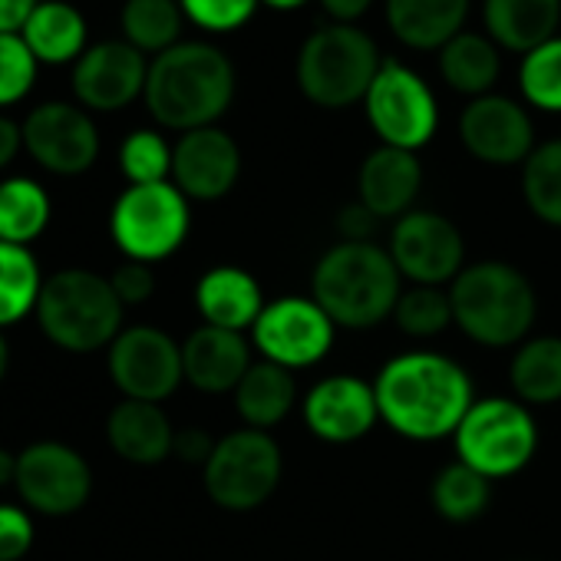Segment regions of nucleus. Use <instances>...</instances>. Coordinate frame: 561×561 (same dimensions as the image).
I'll return each mask as SVG.
<instances>
[{
    "mask_svg": "<svg viewBox=\"0 0 561 561\" xmlns=\"http://www.w3.org/2000/svg\"><path fill=\"white\" fill-rule=\"evenodd\" d=\"M380 423L413 443L456 436L476 403L466 367L436 351H407L390 357L374 377Z\"/></svg>",
    "mask_w": 561,
    "mask_h": 561,
    "instance_id": "1",
    "label": "nucleus"
},
{
    "mask_svg": "<svg viewBox=\"0 0 561 561\" xmlns=\"http://www.w3.org/2000/svg\"><path fill=\"white\" fill-rule=\"evenodd\" d=\"M234 67L215 44H175L149 64L146 106L165 129L215 126L234 100Z\"/></svg>",
    "mask_w": 561,
    "mask_h": 561,
    "instance_id": "2",
    "label": "nucleus"
},
{
    "mask_svg": "<svg viewBox=\"0 0 561 561\" xmlns=\"http://www.w3.org/2000/svg\"><path fill=\"white\" fill-rule=\"evenodd\" d=\"M403 274L387 248L374 241H337L311 271V298L337 328L370 331L393 318Z\"/></svg>",
    "mask_w": 561,
    "mask_h": 561,
    "instance_id": "3",
    "label": "nucleus"
},
{
    "mask_svg": "<svg viewBox=\"0 0 561 561\" xmlns=\"http://www.w3.org/2000/svg\"><path fill=\"white\" fill-rule=\"evenodd\" d=\"M453 324L479 347L502 351L531 337L538 295L522 267L508 261H472L449 285Z\"/></svg>",
    "mask_w": 561,
    "mask_h": 561,
    "instance_id": "4",
    "label": "nucleus"
},
{
    "mask_svg": "<svg viewBox=\"0 0 561 561\" xmlns=\"http://www.w3.org/2000/svg\"><path fill=\"white\" fill-rule=\"evenodd\" d=\"M126 305L116 298L110 277L87 267H64L44 280L37 324L47 341L70 354H93L123 334Z\"/></svg>",
    "mask_w": 561,
    "mask_h": 561,
    "instance_id": "5",
    "label": "nucleus"
},
{
    "mask_svg": "<svg viewBox=\"0 0 561 561\" xmlns=\"http://www.w3.org/2000/svg\"><path fill=\"white\" fill-rule=\"evenodd\" d=\"M383 67L377 41L357 24H324L298 50L295 77L308 103L321 110L364 106Z\"/></svg>",
    "mask_w": 561,
    "mask_h": 561,
    "instance_id": "6",
    "label": "nucleus"
},
{
    "mask_svg": "<svg viewBox=\"0 0 561 561\" xmlns=\"http://www.w3.org/2000/svg\"><path fill=\"white\" fill-rule=\"evenodd\" d=\"M459 462L492 479L518 476L538 453V423L515 397H479L456 436Z\"/></svg>",
    "mask_w": 561,
    "mask_h": 561,
    "instance_id": "7",
    "label": "nucleus"
},
{
    "mask_svg": "<svg viewBox=\"0 0 561 561\" xmlns=\"http://www.w3.org/2000/svg\"><path fill=\"white\" fill-rule=\"evenodd\" d=\"M280 476H285L280 446L271 433L248 426L221 436L202 466V485L208 499L225 512L261 508L277 492Z\"/></svg>",
    "mask_w": 561,
    "mask_h": 561,
    "instance_id": "8",
    "label": "nucleus"
},
{
    "mask_svg": "<svg viewBox=\"0 0 561 561\" xmlns=\"http://www.w3.org/2000/svg\"><path fill=\"white\" fill-rule=\"evenodd\" d=\"M188 231L192 208L172 182L129 185L110 211V234L129 261H165L185 244Z\"/></svg>",
    "mask_w": 561,
    "mask_h": 561,
    "instance_id": "9",
    "label": "nucleus"
},
{
    "mask_svg": "<svg viewBox=\"0 0 561 561\" xmlns=\"http://www.w3.org/2000/svg\"><path fill=\"white\" fill-rule=\"evenodd\" d=\"M364 113L380 146L420 152L439 129V103L433 87L410 67L383 60L374 87L367 90Z\"/></svg>",
    "mask_w": 561,
    "mask_h": 561,
    "instance_id": "10",
    "label": "nucleus"
},
{
    "mask_svg": "<svg viewBox=\"0 0 561 561\" xmlns=\"http://www.w3.org/2000/svg\"><path fill=\"white\" fill-rule=\"evenodd\" d=\"M337 341V324L311 295H285L264 305L251 328V347L261 360L285 370H308L321 364Z\"/></svg>",
    "mask_w": 561,
    "mask_h": 561,
    "instance_id": "11",
    "label": "nucleus"
},
{
    "mask_svg": "<svg viewBox=\"0 0 561 561\" xmlns=\"http://www.w3.org/2000/svg\"><path fill=\"white\" fill-rule=\"evenodd\" d=\"M387 251L410 285L446 288L466 267L462 231L453 225V218L430 208H413L397 218L390 228Z\"/></svg>",
    "mask_w": 561,
    "mask_h": 561,
    "instance_id": "12",
    "label": "nucleus"
},
{
    "mask_svg": "<svg viewBox=\"0 0 561 561\" xmlns=\"http://www.w3.org/2000/svg\"><path fill=\"white\" fill-rule=\"evenodd\" d=\"M110 377L126 400L162 403L185 380L182 344L159 328H126L110 344Z\"/></svg>",
    "mask_w": 561,
    "mask_h": 561,
    "instance_id": "13",
    "label": "nucleus"
},
{
    "mask_svg": "<svg viewBox=\"0 0 561 561\" xmlns=\"http://www.w3.org/2000/svg\"><path fill=\"white\" fill-rule=\"evenodd\" d=\"M21 499L44 515H73L87 505L93 492L90 462L67 443L44 439L31 443L18 456V479Z\"/></svg>",
    "mask_w": 561,
    "mask_h": 561,
    "instance_id": "14",
    "label": "nucleus"
},
{
    "mask_svg": "<svg viewBox=\"0 0 561 561\" xmlns=\"http://www.w3.org/2000/svg\"><path fill=\"white\" fill-rule=\"evenodd\" d=\"M459 139L462 149L485 165H525L538 146L528 110L502 93H485L466 103Z\"/></svg>",
    "mask_w": 561,
    "mask_h": 561,
    "instance_id": "15",
    "label": "nucleus"
},
{
    "mask_svg": "<svg viewBox=\"0 0 561 561\" xmlns=\"http://www.w3.org/2000/svg\"><path fill=\"white\" fill-rule=\"evenodd\" d=\"M24 149L54 175H83L100 156V133L80 106L44 103L24 123Z\"/></svg>",
    "mask_w": 561,
    "mask_h": 561,
    "instance_id": "16",
    "label": "nucleus"
},
{
    "mask_svg": "<svg viewBox=\"0 0 561 561\" xmlns=\"http://www.w3.org/2000/svg\"><path fill=\"white\" fill-rule=\"evenodd\" d=\"M301 416L308 433L324 443H357L380 423L374 383L357 374L324 377L301 400Z\"/></svg>",
    "mask_w": 561,
    "mask_h": 561,
    "instance_id": "17",
    "label": "nucleus"
},
{
    "mask_svg": "<svg viewBox=\"0 0 561 561\" xmlns=\"http://www.w3.org/2000/svg\"><path fill=\"white\" fill-rule=\"evenodd\" d=\"M241 179V149L218 129H192L172 146V185L188 202H218Z\"/></svg>",
    "mask_w": 561,
    "mask_h": 561,
    "instance_id": "18",
    "label": "nucleus"
},
{
    "mask_svg": "<svg viewBox=\"0 0 561 561\" xmlns=\"http://www.w3.org/2000/svg\"><path fill=\"white\" fill-rule=\"evenodd\" d=\"M149 64L126 41H103L90 47L73 70V93L87 110L116 113L146 93Z\"/></svg>",
    "mask_w": 561,
    "mask_h": 561,
    "instance_id": "19",
    "label": "nucleus"
},
{
    "mask_svg": "<svg viewBox=\"0 0 561 561\" xmlns=\"http://www.w3.org/2000/svg\"><path fill=\"white\" fill-rule=\"evenodd\" d=\"M423 188V165L416 152L377 146L367 152L357 172V202L367 205L380 221L403 218Z\"/></svg>",
    "mask_w": 561,
    "mask_h": 561,
    "instance_id": "20",
    "label": "nucleus"
},
{
    "mask_svg": "<svg viewBox=\"0 0 561 561\" xmlns=\"http://www.w3.org/2000/svg\"><path fill=\"white\" fill-rule=\"evenodd\" d=\"M251 364V341L244 334L202 324L182 341L185 380L202 393H234Z\"/></svg>",
    "mask_w": 561,
    "mask_h": 561,
    "instance_id": "21",
    "label": "nucleus"
},
{
    "mask_svg": "<svg viewBox=\"0 0 561 561\" xmlns=\"http://www.w3.org/2000/svg\"><path fill=\"white\" fill-rule=\"evenodd\" d=\"M264 305L267 301H264L257 277L238 264H218L205 271L195 285V308L208 328L251 334Z\"/></svg>",
    "mask_w": 561,
    "mask_h": 561,
    "instance_id": "22",
    "label": "nucleus"
},
{
    "mask_svg": "<svg viewBox=\"0 0 561 561\" xmlns=\"http://www.w3.org/2000/svg\"><path fill=\"white\" fill-rule=\"evenodd\" d=\"M106 439L119 459L136 466H156L172 456L175 426L159 403L123 400L110 410Z\"/></svg>",
    "mask_w": 561,
    "mask_h": 561,
    "instance_id": "23",
    "label": "nucleus"
},
{
    "mask_svg": "<svg viewBox=\"0 0 561 561\" xmlns=\"http://www.w3.org/2000/svg\"><path fill=\"white\" fill-rule=\"evenodd\" d=\"M390 34L410 50H443L466 31L469 0H383Z\"/></svg>",
    "mask_w": 561,
    "mask_h": 561,
    "instance_id": "24",
    "label": "nucleus"
},
{
    "mask_svg": "<svg viewBox=\"0 0 561 561\" xmlns=\"http://www.w3.org/2000/svg\"><path fill=\"white\" fill-rule=\"evenodd\" d=\"M482 24L499 50L525 57L558 37L561 0H482Z\"/></svg>",
    "mask_w": 561,
    "mask_h": 561,
    "instance_id": "25",
    "label": "nucleus"
},
{
    "mask_svg": "<svg viewBox=\"0 0 561 561\" xmlns=\"http://www.w3.org/2000/svg\"><path fill=\"white\" fill-rule=\"evenodd\" d=\"M231 397H234V410L248 430L271 433L274 426H280L291 416V410L298 403V380L285 367L254 360Z\"/></svg>",
    "mask_w": 561,
    "mask_h": 561,
    "instance_id": "26",
    "label": "nucleus"
},
{
    "mask_svg": "<svg viewBox=\"0 0 561 561\" xmlns=\"http://www.w3.org/2000/svg\"><path fill=\"white\" fill-rule=\"evenodd\" d=\"M502 73V50L492 44L489 34L462 31L439 50V77L459 96H485L492 93Z\"/></svg>",
    "mask_w": 561,
    "mask_h": 561,
    "instance_id": "27",
    "label": "nucleus"
},
{
    "mask_svg": "<svg viewBox=\"0 0 561 561\" xmlns=\"http://www.w3.org/2000/svg\"><path fill=\"white\" fill-rule=\"evenodd\" d=\"M515 400L531 407L561 403V337H528L515 347L508 364Z\"/></svg>",
    "mask_w": 561,
    "mask_h": 561,
    "instance_id": "28",
    "label": "nucleus"
},
{
    "mask_svg": "<svg viewBox=\"0 0 561 561\" xmlns=\"http://www.w3.org/2000/svg\"><path fill=\"white\" fill-rule=\"evenodd\" d=\"M31 54L44 64H70L83 54L87 44V21L77 8L64 0H44L31 14L27 27L21 31Z\"/></svg>",
    "mask_w": 561,
    "mask_h": 561,
    "instance_id": "29",
    "label": "nucleus"
},
{
    "mask_svg": "<svg viewBox=\"0 0 561 561\" xmlns=\"http://www.w3.org/2000/svg\"><path fill=\"white\" fill-rule=\"evenodd\" d=\"M44 274L24 244L0 241V331L37 311Z\"/></svg>",
    "mask_w": 561,
    "mask_h": 561,
    "instance_id": "30",
    "label": "nucleus"
},
{
    "mask_svg": "<svg viewBox=\"0 0 561 561\" xmlns=\"http://www.w3.org/2000/svg\"><path fill=\"white\" fill-rule=\"evenodd\" d=\"M430 499H433V508L453 522V525H466V522H476L489 502H492V482L476 472L472 466L466 462H446L436 476H433V485H430Z\"/></svg>",
    "mask_w": 561,
    "mask_h": 561,
    "instance_id": "31",
    "label": "nucleus"
},
{
    "mask_svg": "<svg viewBox=\"0 0 561 561\" xmlns=\"http://www.w3.org/2000/svg\"><path fill=\"white\" fill-rule=\"evenodd\" d=\"M182 4L179 0H126L123 34L139 54H165L182 37Z\"/></svg>",
    "mask_w": 561,
    "mask_h": 561,
    "instance_id": "32",
    "label": "nucleus"
},
{
    "mask_svg": "<svg viewBox=\"0 0 561 561\" xmlns=\"http://www.w3.org/2000/svg\"><path fill=\"white\" fill-rule=\"evenodd\" d=\"M50 221V198L34 179L0 182V241L31 244Z\"/></svg>",
    "mask_w": 561,
    "mask_h": 561,
    "instance_id": "33",
    "label": "nucleus"
},
{
    "mask_svg": "<svg viewBox=\"0 0 561 561\" xmlns=\"http://www.w3.org/2000/svg\"><path fill=\"white\" fill-rule=\"evenodd\" d=\"M522 198L538 221L561 228V136L535 146V152L525 159Z\"/></svg>",
    "mask_w": 561,
    "mask_h": 561,
    "instance_id": "34",
    "label": "nucleus"
},
{
    "mask_svg": "<svg viewBox=\"0 0 561 561\" xmlns=\"http://www.w3.org/2000/svg\"><path fill=\"white\" fill-rule=\"evenodd\" d=\"M407 337L430 341L439 337L453 324V301L449 288H430V285H410L403 288L397 311L390 318Z\"/></svg>",
    "mask_w": 561,
    "mask_h": 561,
    "instance_id": "35",
    "label": "nucleus"
},
{
    "mask_svg": "<svg viewBox=\"0 0 561 561\" xmlns=\"http://www.w3.org/2000/svg\"><path fill=\"white\" fill-rule=\"evenodd\" d=\"M518 93L531 110L561 113V34L522 57Z\"/></svg>",
    "mask_w": 561,
    "mask_h": 561,
    "instance_id": "36",
    "label": "nucleus"
},
{
    "mask_svg": "<svg viewBox=\"0 0 561 561\" xmlns=\"http://www.w3.org/2000/svg\"><path fill=\"white\" fill-rule=\"evenodd\" d=\"M119 169L129 185H156L172 175V146L156 129H136L119 146Z\"/></svg>",
    "mask_w": 561,
    "mask_h": 561,
    "instance_id": "37",
    "label": "nucleus"
},
{
    "mask_svg": "<svg viewBox=\"0 0 561 561\" xmlns=\"http://www.w3.org/2000/svg\"><path fill=\"white\" fill-rule=\"evenodd\" d=\"M37 77V57L21 34H0V106L24 100Z\"/></svg>",
    "mask_w": 561,
    "mask_h": 561,
    "instance_id": "38",
    "label": "nucleus"
},
{
    "mask_svg": "<svg viewBox=\"0 0 561 561\" xmlns=\"http://www.w3.org/2000/svg\"><path fill=\"white\" fill-rule=\"evenodd\" d=\"M179 4L195 27L208 34H234L254 18L261 0H179Z\"/></svg>",
    "mask_w": 561,
    "mask_h": 561,
    "instance_id": "39",
    "label": "nucleus"
},
{
    "mask_svg": "<svg viewBox=\"0 0 561 561\" xmlns=\"http://www.w3.org/2000/svg\"><path fill=\"white\" fill-rule=\"evenodd\" d=\"M110 285L116 291V298L133 308V305H146L156 291V274H152V264L146 261H123L113 274H110Z\"/></svg>",
    "mask_w": 561,
    "mask_h": 561,
    "instance_id": "40",
    "label": "nucleus"
},
{
    "mask_svg": "<svg viewBox=\"0 0 561 561\" xmlns=\"http://www.w3.org/2000/svg\"><path fill=\"white\" fill-rule=\"evenodd\" d=\"M34 545V522L18 505H0V561H21Z\"/></svg>",
    "mask_w": 561,
    "mask_h": 561,
    "instance_id": "41",
    "label": "nucleus"
},
{
    "mask_svg": "<svg viewBox=\"0 0 561 561\" xmlns=\"http://www.w3.org/2000/svg\"><path fill=\"white\" fill-rule=\"evenodd\" d=\"M380 218L360 205V202H351L337 211V234L341 241H374V231H377Z\"/></svg>",
    "mask_w": 561,
    "mask_h": 561,
    "instance_id": "42",
    "label": "nucleus"
},
{
    "mask_svg": "<svg viewBox=\"0 0 561 561\" xmlns=\"http://www.w3.org/2000/svg\"><path fill=\"white\" fill-rule=\"evenodd\" d=\"M218 439H211V433H205L202 426H185L175 430V443H172V456L188 462V466H205L211 449Z\"/></svg>",
    "mask_w": 561,
    "mask_h": 561,
    "instance_id": "43",
    "label": "nucleus"
},
{
    "mask_svg": "<svg viewBox=\"0 0 561 561\" xmlns=\"http://www.w3.org/2000/svg\"><path fill=\"white\" fill-rule=\"evenodd\" d=\"M318 4L331 18V24H360L377 0H318Z\"/></svg>",
    "mask_w": 561,
    "mask_h": 561,
    "instance_id": "44",
    "label": "nucleus"
},
{
    "mask_svg": "<svg viewBox=\"0 0 561 561\" xmlns=\"http://www.w3.org/2000/svg\"><path fill=\"white\" fill-rule=\"evenodd\" d=\"M41 0H0V34H21Z\"/></svg>",
    "mask_w": 561,
    "mask_h": 561,
    "instance_id": "45",
    "label": "nucleus"
},
{
    "mask_svg": "<svg viewBox=\"0 0 561 561\" xmlns=\"http://www.w3.org/2000/svg\"><path fill=\"white\" fill-rule=\"evenodd\" d=\"M21 146H24V126H18L8 116H0V169H8L14 162Z\"/></svg>",
    "mask_w": 561,
    "mask_h": 561,
    "instance_id": "46",
    "label": "nucleus"
},
{
    "mask_svg": "<svg viewBox=\"0 0 561 561\" xmlns=\"http://www.w3.org/2000/svg\"><path fill=\"white\" fill-rule=\"evenodd\" d=\"M14 479H18V456L0 446V489L11 485Z\"/></svg>",
    "mask_w": 561,
    "mask_h": 561,
    "instance_id": "47",
    "label": "nucleus"
},
{
    "mask_svg": "<svg viewBox=\"0 0 561 561\" xmlns=\"http://www.w3.org/2000/svg\"><path fill=\"white\" fill-rule=\"evenodd\" d=\"M261 4L271 11H298V8L311 4V0H261Z\"/></svg>",
    "mask_w": 561,
    "mask_h": 561,
    "instance_id": "48",
    "label": "nucleus"
},
{
    "mask_svg": "<svg viewBox=\"0 0 561 561\" xmlns=\"http://www.w3.org/2000/svg\"><path fill=\"white\" fill-rule=\"evenodd\" d=\"M8 364H11V351H8L4 334H0V380H4V374H8Z\"/></svg>",
    "mask_w": 561,
    "mask_h": 561,
    "instance_id": "49",
    "label": "nucleus"
}]
</instances>
